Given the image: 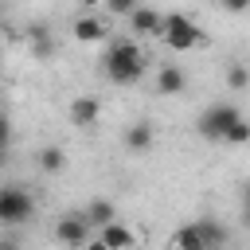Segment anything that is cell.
<instances>
[{
	"label": "cell",
	"instance_id": "obj_1",
	"mask_svg": "<svg viewBox=\"0 0 250 250\" xmlns=\"http://www.w3.org/2000/svg\"><path fill=\"white\" fill-rule=\"evenodd\" d=\"M102 70H105V78H109L113 86H133V82L145 78L148 55H145L133 39H113L109 51L102 55Z\"/></svg>",
	"mask_w": 250,
	"mask_h": 250
},
{
	"label": "cell",
	"instance_id": "obj_2",
	"mask_svg": "<svg viewBox=\"0 0 250 250\" xmlns=\"http://www.w3.org/2000/svg\"><path fill=\"white\" fill-rule=\"evenodd\" d=\"M160 39H164V47H168V51L184 55V51H191V47H199V43H203V31H199V23H195L191 16H184V12H164Z\"/></svg>",
	"mask_w": 250,
	"mask_h": 250
},
{
	"label": "cell",
	"instance_id": "obj_3",
	"mask_svg": "<svg viewBox=\"0 0 250 250\" xmlns=\"http://www.w3.org/2000/svg\"><path fill=\"white\" fill-rule=\"evenodd\" d=\"M234 121H242V109H238L234 102H211V105H207V109L195 117V133H199L203 141L219 145Z\"/></svg>",
	"mask_w": 250,
	"mask_h": 250
},
{
	"label": "cell",
	"instance_id": "obj_4",
	"mask_svg": "<svg viewBox=\"0 0 250 250\" xmlns=\"http://www.w3.org/2000/svg\"><path fill=\"white\" fill-rule=\"evenodd\" d=\"M35 215V195L23 184H4L0 188V227H23Z\"/></svg>",
	"mask_w": 250,
	"mask_h": 250
},
{
	"label": "cell",
	"instance_id": "obj_5",
	"mask_svg": "<svg viewBox=\"0 0 250 250\" xmlns=\"http://www.w3.org/2000/svg\"><path fill=\"white\" fill-rule=\"evenodd\" d=\"M55 238H59L66 250H82V246L90 242V227H86L82 211H66V215H59V223H55Z\"/></svg>",
	"mask_w": 250,
	"mask_h": 250
},
{
	"label": "cell",
	"instance_id": "obj_6",
	"mask_svg": "<svg viewBox=\"0 0 250 250\" xmlns=\"http://www.w3.org/2000/svg\"><path fill=\"white\" fill-rule=\"evenodd\" d=\"M66 113H70V125L74 129H94L98 117H102V102L94 94H78V98H70Z\"/></svg>",
	"mask_w": 250,
	"mask_h": 250
},
{
	"label": "cell",
	"instance_id": "obj_7",
	"mask_svg": "<svg viewBox=\"0 0 250 250\" xmlns=\"http://www.w3.org/2000/svg\"><path fill=\"white\" fill-rule=\"evenodd\" d=\"M121 145H125L133 156H145V152L156 145V125H152V121H133V125H125Z\"/></svg>",
	"mask_w": 250,
	"mask_h": 250
},
{
	"label": "cell",
	"instance_id": "obj_8",
	"mask_svg": "<svg viewBox=\"0 0 250 250\" xmlns=\"http://www.w3.org/2000/svg\"><path fill=\"white\" fill-rule=\"evenodd\" d=\"M70 31H74V39L78 43H102L105 35H109V27H105V20L90 8V12H82L74 23H70Z\"/></svg>",
	"mask_w": 250,
	"mask_h": 250
},
{
	"label": "cell",
	"instance_id": "obj_9",
	"mask_svg": "<svg viewBox=\"0 0 250 250\" xmlns=\"http://www.w3.org/2000/svg\"><path fill=\"white\" fill-rule=\"evenodd\" d=\"M98 242H102L105 250H133V246H137V234L129 230V223L113 219V223H105V227L98 230Z\"/></svg>",
	"mask_w": 250,
	"mask_h": 250
},
{
	"label": "cell",
	"instance_id": "obj_10",
	"mask_svg": "<svg viewBox=\"0 0 250 250\" xmlns=\"http://www.w3.org/2000/svg\"><path fill=\"white\" fill-rule=\"evenodd\" d=\"M191 227H195V234H199L203 250H227V242H230V230H227L219 219H195Z\"/></svg>",
	"mask_w": 250,
	"mask_h": 250
},
{
	"label": "cell",
	"instance_id": "obj_11",
	"mask_svg": "<svg viewBox=\"0 0 250 250\" xmlns=\"http://www.w3.org/2000/svg\"><path fill=\"white\" fill-rule=\"evenodd\" d=\"M188 90V74L176 66V62H164L160 70H156V94L160 98H176V94H184Z\"/></svg>",
	"mask_w": 250,
	"mask_h": 250
},
{
	"label": "cell",
	"instance_id": "obj_12",
	"mask_svg": "<svg viewBox=\"0 0 250 250\" xmlns=\"http://www.w3.org/2000/svg\"><path fill=\"white\" fill-rule=\"evenodd\" d=\"M82 219H86V227H90V230H94V227L102 230L105 223H113V219H117V203H113V199H105V195H94V199L86 203Z\"/></svg>",
	"mask_w": 250,
	"mask_h": 250
},
{
	"label": "cell",
	"instance_id": "obj_13",
	"mask_svg": "<svg viewBox=\"0 0 250 250\" xmlns=\"http://www.w3.org/2000/svg\"><path fill=\"white\" fill-rule=\"evenodd\" d=\"M160 27H164V12L145 8V4H137V8H133V16H129V31H141V35H160Z\"/></svg>",
	"mask_w": 250,
	"mask_h": 250
},
{
	"label": "cell",
	"instance_id": "obj_14",
	"mask_svg": "<svg viewBox=\"0 0 250 250\" xmlns=\"http://www.w3.org/2000/svg\"><path fill=\"white\" fill-rule=\"evenodd\" d=\"M35 164H39V172L59 176V172L66 168V152H62V145H43V148L35 152Z\"/></svg>",
	"mask_w": 250,
	"mask_h": 250
},
{
	"label": "cell",
	"instance_id": "obj_15",
	"mask_svg": "<svg viewBox=\"0 0 250 250\" xmlns=\"http://www.w3.org/2000/svg\"><path fill=\"white\" fill-rule=\"evenodd\" d=\"M27 39H31V55H35V59H51V55H55V39H51L47 23H31Z\"/></svg>",
	"mask_w": 250,
	"mask_h": 250
},
{
	"label": "cell",
	"instance_id": "obj_16",
	"mask_svg": "<svg viewBox=\"0 0 250 250\" xmlns=\"http://www.w3.org/2000/svg\"><path fill=\"white\" fill-rule=\"evenodd\" d=\"M172 246H176V250H203V242H199V234H195L191 223H184V227L172 234Z\"/></svg>",
	"mask_w": 250,
	"mask_h": 250
},
{
	"label": "cell",
	"instance_id": "obj_17",
	"mask_svg": "<svg viewBox=\"0 0 250 250\" xmlns=\"http://www.w3.org/2000/svg\"><path fill=\"white\" fill-rule=\"evenodd\" d=\"M227 86H230L234 94H242V90L250 86V70H246V62H230V70H227Z\"/></svg>",
	"mask_w": 250,
	"mask_h": 250
},
{
	"label": "cell",
	"instance_id": "obj_18",
	"mask_svg": "<svg viewBox=\"0 0 250 250\" xmlns=\"http://www.w3.org/2000/svg\"><path fill=\"white\" fill-rule=\"evenodd\" d=\"M246 141H250V125H246V117H242V121H234V125L227 129L223 145H246Z\"/></svg>",
	"mask_w": 250,
	"mask_h": 250
},
{
	"label": "cell",
	"instance_id": "obj_19",
	"mask_svg": "<svg viewBox=\"0 0 250 250\" xmlns=\"http://www.w3.org/2000/svg\"><path fill=\"white\" fill-rule=\"evenodd\" d=\"M133 8H137V0H105V12H109V16H125V20H129Z\"/></svg>",
	"mask_w": 250,
	"mask_h": 250
},
{
	"label": "cell",
	"instance_id": "obj_20",
	"mask_svg": "<svg viewBox=\"0 0 250 250\" xmlns=\"http://www.w3.org/2000/svg\"><path fill=\"white\" fill-rule=\"evenodd\" d=\"M8 145H12V121L0 113V152H8Z\"/></svg>",
	"mask_w": 250,
	"mask_h": 250
},
{
	"label": "cell",
	"instance_id": "obj_21",
	"mask_svg": "<svg viewBox=\"0 0 250 250\" xmlns=\"http://www.w3.org/2000/svg\"><path fill=\"white\" fill-rule=\"evenodd\" d=\"M0 250H20V242L16 238H0Z\"/></svg>",
	"mask_w": 250,
	"mask_h": 250
},
{
	"label": "cell",
	"instance_id": "obj_22",
	"mask_svg": "<svg viewBox=\"0 0 250 250\" xmlns=\"http://www.w3.org/2000/svg\"><path fill=\"white\" fill-rule=\"evenodd\" d=\"M82 250H105V246H102V242H98V238H90V242H86V246H82Z\"/></svg>",
	"mask_w": 250,
	"mask_h": 250
},
{
	"label": "cell",
	"instance_id": "obj_23",
	"mask_svg": "<svg viewBox=\"0 0 250 250\" xmlns=\"http://www.w3.org/2000/svg\"><path fill=\"white\" fill-rule=\"evenodd\" d=\"M4 160H8V152H0V168H4Z\"/></svg>",
	"mask_w": 250,
	"mask_h": 250
}]
</instances>
